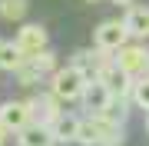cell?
Here are the masks:
<instances>
[{
	"mask_svg": "<svg viewBox=\"0 0 149 146\" xmlns=\"http://www.w3.org/2000/svg\"><path fill=\"white\" fill-rule=\"evenodd\" d=\"M119 136H123V116L90 113V119L80 123V146H119Z\"/></svg>",
	"mask_w": 149,
	"mask_h": 146,
	"instance_id": "1",
	"label": "cell"
},
{
	"mask_svg": "<svg viewBox=\"0 0 149 146\" xmlns=\"http://www.w3.org/2000/svg\"><path fill=\"white\" fill-rule=\"evenodd\" d=\"M86 87H90V76H86V66L73 63V66H60L53 73V83H50V93L60 96L63 103H76L83 100Z\"/></svg>",
	"mask_w": 149,
	"mask_h": 146,
	"instance_id": "2",
	"label": "cell"
},
{
	"mask_svg": "<svg viewBox=\"0 0 149 146\" xmlns=\"http://www.w3.org/2000/svg\"><path fill=\"white\" fill-rule=\"evenodd\" d=\"M93 43H96V50H106V53L123 50V47L129 43L126 20H103L100 27H96V33H93Z\"/></svg>",
	"mask_w": 149,
	"mask_h": 146,
	"instance_id": "3",
	"label": "cell"
},
{
	"mask_svg": "<svg viewBox=\"0 0 149 146\" xmlns=\"http://www.w3.org/2000/svg\"><path fill=\"white\" fill-rule=\"evenodd\" d=\"M116 66L119 70H126L129 76H143V73H149V50L143 47V43H126L123 50H116Z\"/></svg>",
	"mask_w": 149,
	"mask_h": 146,
	"instance_id": "4",
	"label": "cell"
},
{
	"mask_svg": "<svg viewBox=\"0 0 149 146\" xmlns=\"http://www.w3.org/2000/svg\"><path fill=\"white\" fill-rule=\"evenodd\" d=\"M0 123L10 133H20L23 126H30L33 123L30 100H7V103H0Z\"/></svg>",
	"mask_w": 149,
	"mask_h": 146,
	"instance_id": "5",
	"label": "cell"
},
{
	"mask_svg": "<svg viewBox=\"0 0 149 146\" xmlns=\"http://www.w3.org/2000/svg\"><path fill=\"white\" fill-rule=\"evenodd\" d=\"M116 60V57H113ZM96 80H103L106 83V90L113 93V96L116 100H133V87H136V76H129L126 70H119L116 63L109 66V70H103L100 76H96Z\"/></svg>",
	"mask_w": 149,
	"mask_h": 146,
	"instance_id": "6",
	"label": "cell"
},
{
	"mask_svg": "<svg viewBox=\"0 0 149 146\" xmlns=\"http://www.w3.org/2000/svg\"><path fill=\"white\" fill-rule=\"evenodd\" d=\"M17 47L23 50V57H40L43 50H47V30L40 27V23H23L20 30H17Z\"/></svg>",
	"mask_w": 149,
	"mask_h": 146,
	"instance_id": "7",
	"label": "cell"
},
{
	"mask_svg": "<svg viewBox=\"0 0 149 146\" xmlns=\"http://www.w3.org/2000/svg\"><path fill=\"white\" fill-rule=\"evenodd\" d=\"M56 136H53V126L43 123V119H33L30 126H23L17 133V146H53Z\"/></svg>",
	"mask_w": 149,
	"mask_h": 146,
	"instance_id": "8",
	"label": "cell"
},
{
	"mask_svg": "<svg viewBox=\"0 0 149 146\" xmlns=\"http://www.w3.org/2000/svg\"><path fill=\"white\" fill-rule=\"evenodd\" d=\"M113 93L106 90V83L103 80H90V87H86V93H83V106L90 110V113H106V110L113 106Z\"/></svg>",
	"mask_w": 149,
	"mask_h": 146,
	"instance_id": "9",
	"label": "cell"
},
{
	"mask_svg": "<svg viewBox=\"0 0 149 146\" xmlns=\"http://www.w3.org/2000/svg\"><path fill=\"white\" fill-rule=\"evenodd\" d=\"M123 20H126L129 37H133V40H146V37H149V7H146V3H133Z\"/></svg>",
	"mask_w": 149,
	"mask_h": 146,
	"instance_id": "10",
	"label": "cell"
},
{
	"mask_svg": "<svg viewBox=\"0 0 149 146\" xmlns=\"http://www.w3.org/2000/svg\"><path fill=\"white\" fill-rule=\"evenodd\" d=\"M80 123L83 119L80 116H60L56 123H50L53 126V136H56V143H80Z\"/></svg>",
	"mask_w": 149,
	"mask_h": 146,
	"instance_id": "11",
	"label": "cell"
},
{
	"mask_svg": "<svg viewBox=\"0 0 149 146\" xmlns=\"http://www.w3.org/2000/svg\"><path fill=\"white\" fill-rule=\"evenodd\" d=\"M23 63H27V57H23V50L17 47V40H0V70L17 73Z\"/></svg>",
	"mask_w": 149,
	"mask_h": 146,
	"instance_id": "12",
	"label": "cell"
},
{
	"mask_svg": "<svg viewBox=\"0 0 149 146\" xmlns=\"http://www.w3.org/2000/svg\"><path fill=\"white\" fill-rule=\"evenodd\" d=\"M30 0H0V17L3 20H23Z\"/></svg>",
	"mask_w": 149,
	"mask_h": 146,
	"instance_id": "13",
	"label": "cell"
},
{
	"mask_svg": "<svg viewBox=\"0 0 149 146\" xmlns=\"http://www.w3.org/2000/svg\"><path fill=\"white\" fill-rule=\"evenodd\" d=\"M133 103H136L139 110H146V113H149V73H143V76L136 80V87H133Z\"/></svg>",
	"mask_w": 149,
	"mask_h": 146,
	"instance_id": "14",
	"label": "cell"
},
{
	"mask_svg": "<svg viewBox=\"0 0 149 146\" xmlns=\"http://www.w3.org/2000/svg\"><path fill=\"white\" fill-rule=\"evenodd\" d=\"M30 63H33V70H37L40 76H47V73H56V57L50 53V50H43L40 57H30Z\"/></svg>",
	"mask_w": 149,
	"mask_h": 146,
	"instance_id": "15",
	"label": "cell"
},
{
	"mask_svg": "<svg viewBox=\"0 0 149 146\" xmlns=\"http://www.w3.org/2000/svg\"><path fill=\"white\" fill-rule=\"evenodd\" d=\"M7 136H10V130H7V126H3V123H0V146H3V143H7Z\"/></svg>",
	"mask_w": 149,
	"mask_h": 146,
	"instance_id": "16",
	"label": "cell"
},
{
	"mask_svg": "<svg viewBox=\"0 0 149 146\" xmlns=\"http://www.w3.org/2000/svg\"><path fill=\"white\" fill-rule=\"evenodd\" d=\"M113 3H119V7H133V0H113Z\"/></svg>",
	"mask_w": 149,
	"mask_h": 146,
	"instance_id": "17",
	"label": "cell"
},
{
	"mask_svg": "<svg viewBox=\"0 0 149 146\" xmlns=\"http://www.w3.org/2000/svg\"><path fill=\"white\" fill-rule=\"evenodd\" d=\"M146 130H149V116H146Z\"/></svg>",
	"mask_w": 149,
	"mask_h": 146,
	"instance_id": "18",
	"label": "cell"
},
{
	"mask_svg": "<svg viewBox=\"0 0 149 146\" xmlns=\"http://www.w3.org/2000/svg\"><path fill=\"white\" fill-rule=\"evenodd\" d=\"M90 3H96V0H90Z\"/></svg>",
	"mask_w": 149,
	"mask_h": 146,
	"instance_id": "19",
	"label": "cell"
}]
</instances>
